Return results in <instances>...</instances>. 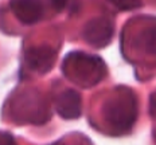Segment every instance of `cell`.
Wrapping results in <instances>:
<instances>
[{
    "mask_svg": "<svg viewBox=\"0 0 156 145\" xmlns=\"http://www.w3.org/2000/svg\"><path fill=\"white\" fill-rule=\"evenodd\" d=\"M50 2L53 3V5L55 7L57 11H62V9L66 7V4H67L69 0H50Z\"/></svg>",
    "mask_w": 156,
    "mask_h": 145,
    "instance_id": "10",
    "label": "cell"
},
{
    "mask_svg": "<svg viewBox=\"0 0 156 145\" xmlns=\"http://www.w3.org/2000/svg\"><path fill=\"white\" fill-rule=\"evenodd\" d=\"M113 36V24L106 18H94L83 27V38L89 44L101 48L109 44Z\"/></svg>",
    "mask_w": 156,
    "mask_h": 145,
    "instance_id": "3",
    "label": "cell"
},
{
    "mask_svg": "<svg viewBox=\"0 0 156 145\" xmlns=\"http://www.w3.org/2000/svg\"><path fill=\"white\" fill-rule=\"evenodd\" d=\"M0 145H16V143L11 134L0 132Z\"/></svg>",
    "mask_w": 156,
    "mask_h": 145,
    "instance_id": "9",
    "label": "cell"
},
{
    "mask_svg": "<svg viewBox=\"0 0 156 145\" xmlns=\"http://www.w3.org/2000/svg\"><path fill=\"white\" fill-rule=\"evenodd\" d=\"M51 145H65V144H62V143H59V141H58V143H54V144H51Z\"/></svg>",
    "mask_w": 156,
    "mask_h": 145,
    "instance_id": "12",
    "label": "cell"
},
{
    "mask_svg": "<svg viewBox=\"0 0 156 145\" xmlns=\"http://www.w3.org/2000/svg\"><path fill=\"white\" fill-rule=\"evenodd\" d=\"M62 71L71 82L82 88H90L105 77L106 67L101 58L81 51H73L65 57Z\"/></svg>",
    "mask_w": 156,
    "mask_h": 145,
    "instance_id": "2",
    "label": "cell"
},
{
    "mask_svg": "<svg viewBox=\"0 0 156 145\" xmlns=\"http://www.w3.org/2000/svg\"><path fill=\"white\" fill-rule=\"evenodd\" d=\"M11 11L23 24L37 23L43 15V8L38 0H11Z\"/></svg>",
    "mask_w": 156,
    "mask_h": 145,
    "instance_id": "5",
    "label": "cell"
},
{
    "mask_svg": "<svg viewBox=\"0 0 156 145\" xmlns=\"http://www.w3.org/2000/svg\"><path fill=\"white\" fill-rule=\"evenodd\" d=\"M57 112L65 120H76L82 113V101L81 95L76 90L69 89L58 97Z\"/></svg>",
    "mask_w": 156,
    "mask_h": 145,
    "instance_id": "6",
    "label": "cell"
},
{
    "mask_svg": "<svg viewBox=\"0 0 156 145\" xmlns=\"http://www.w3.org/2000/svg\"><path fill=\"white\" fill-rule=\"evenodd\" d=\"M104 116L108 125L116 134H124L129 132L137 118V99L131 89L120 88L106 101Z\"/></svg>",
    "mask_w": 156,
    "mask_h": 145,
    "instance_id": "1",
    "label": "cell"
},
{
    "mask_svg": "<svg viewBox=\"0 0 156 145\" xmlns=\"http://www.w3.org/2000/svg\"><path fill=\"white\" fill-rule=\"evenodd\" d=\"M151 113L154 117H156V91L151 95Z\"/></svg>",
    "mask_w": 156,
    "mask_h": 145,
    "instance_id": "11",
    "label": "cell"
},
{
    "mask_svg": "<svg viewBox=\"0 0 156 145\" xmlns=\"http://www.w3.org/2000/svg\"><path fill=\"white\" fill-rule=\"evenodd\" d=\"M121 11H132L141 5L140 0H108Z\"/></svg>",
    "mask_w": 156,
    "mask_h": 145,
    "instance_id": "8",
    "label": "cell"
},
{
    "mask_svg": "<svg viewBox=\"0 0 156 145\" xmlns=\"http://www.w3.org/2000/svg\"><path fill=\"white\" fill-rule=\"evenodd\" d=\"M55 60H57V53L48 46L32 47L26 53V62L28 67L41 74L50 71Z\"/></svg>",
    "mask_w": 156,
    "mask_h": 145,
    "instance_id": "4",
    "label": "cell"
},
{
    "mask_svg": "<svg viewBox=\"0 0 156 145\" xmlns=\"http://www.w3.org/2000/svg\"><path fill=\"white\" fill-rule=\"evenodd\" d=\"M143 43H144L145 51H148L152 55H156V22L148 26L143 35Z\"/></svg>",
    "mask_w": 156,
    "mask_h": 145,
    "instance_id": "7",
    "label": "cell"
}]
</instances>
